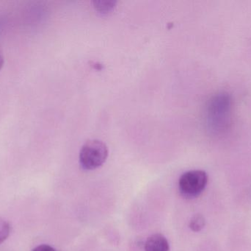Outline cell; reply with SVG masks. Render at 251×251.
I'll use <instances>...</instances> for the list:
<instances>
[{"label": "cell", "instance_id": "obj_8", "mask_svg": "<svg viewBox=\"0 0 251 251\" xmlns=\"http://www.w3.org/2000/svg\"><path fill=\"white\" fill-rule=\"evenodd\" d=\"M32 251H57L54 248L48 246V245H41L33 249Z\"/></svg>", "mask_w": 251, "mask_h": 251}, {"label": "cell", "instance_id": "obj_2", "mask_svg": "<svg viewBox=\"0 0 251 251\" xmlns=\"http://www.w3.org/2000/svg\"><path fill=\"white\" fill-rule=\"evenodd\" d=\"M108 157V148L103 141L93 139L87 141L79 153V162L83 169L93 170L104 165Z\"/></svg>", "mask_w": 251, "mask_h": 251}, {"label": "cell", "instance_id": "obj_5", "mask_svg": "<svg viewBox=\"0 0 251 251\" xmlns=\"http://www.w3.org/2000/svg\"><path fill=\"white\" fill-rule=\"evenodd\" d=\"M205 225H206L205 218H203V215L198 214V215H194L191 218L189 226H190L192 231H195V232H199L204 228Z\"/></svg>", "mask_w": 251, "mask_h": 251}, {"label": "cell", "instance_id": "obj_1", "mask_svg": "<svg viewBox=\"0 0 251 251\" xmlns=\"http://www.w3.org/2000/svg\"><path fill=\"white\" fill-rule=\"evenodd\" d=\"M231 98L228 93L221 92L212 97L206 109V121L209 129L221 134L228 128L231 121Z\"/></svg>", "mask_w": 251, "mask_h": 251}, {"label": "cell", "instance_id": "obj_9", "mask_svg": "<svg viewBox=\"0 0 251 251\" xmlns=\"http://www.w3.org/2000/svg\"><path fill=\"white\" fill-rule=\"evenodd\" d=\"M3 65H4V57H3L2 54L0 53V70L2 68Z\"/></svg>", "mask_w": 251, "mask_h": 251}, {"label": "cell", "instance_id": "obj_6", "mask_svg": "<svg viewBox=\"0 0 251 251\" xmlns=\"http://www.w3.org/2000/svg\"><path fill=\"white\" fill-rule=\"evenodd\" d=\"M95 7L101 13H107L114 7L115 2L113 1H95Z\"/></svg>", "mask_w": 251, "mask_h": 251}, {"label": "cell", "instance_id": "obj_7", "mask_svg": "<svg viewBox=\"0 0 251 251\" xmlns=\"http://www.w3.org/2000/svg\"><path fill=\"white\" fill-rule=\"evenodd\" d=\"M10 234V225L8 223L0 218V244L3 243Z\"/></svg>", "mask_w": 251, "mask_h": 251}, {"label": "cell", "instance_id": "obj_4", "mask_svg": "<svg viewBox=\"0 0 251 251\" xmlns=\"http://www.w3.org/2000/svg\"><path fill=\"white\" fill-rule=\"evenodd\" d=\"M168 240L161 234H152L145 243V251H169Z\"/></svg>", "mask_w": 251, "mask_h": 251}, {"label": "cell", "instance_id": "obj_3", "mask_svg": "<svg viewBox=\"0 0 251 251\" xmlns=\"http://www.w3.org/2000/svg\"><path fill=\"white\" fill-rule=\"evenodd\" d=\"M208 182V176L203 170H190L181 175L178 181L180 194L187 199L199 197Z\"/></svg>", "mask_w": 251, "mask_h": 251}]
</instances>
